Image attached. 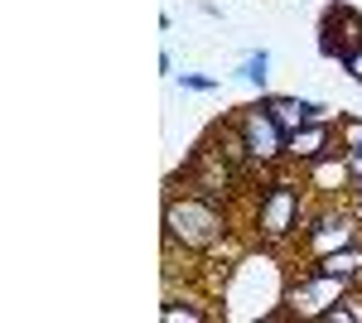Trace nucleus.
Wrapping results in <instances>:
<instances>
[{
    "label": "nucleus",
    "mask_w": 362,
    "mask_h": 323,
    "mask_svg": "<svg viewBox=\"0 0 362 323\" xmlns=\"http://www.w3.org/2000/svg\"><path fill=\"white\" fill-rule=\"evenodd\" d=\"M232 237L223 203H208L198 193H165V251H184V256H213L223 251V242Z\"/></svg>",
    "instance_id": "nucleus-1"
},
{
    "label": "nucleus",
    "mask_w": 362,
    "mask_h": 323,
    "mask_svg": "<svg viewBox=\"0 0 362 323\" xmlns=\"http://www.w3.org/2000/svg\"><path fill=\"white\" fill-rule=\"evenodd\" d=\"M309 217H314L309 189L290 184V179H266L256 189V203H251V237L261 246H276V251L300 246Z\"/></svg>",
    "instance_id": "nucleus-2"
},
{
    "label": "nucleus",
    "mask_w": 362,
    "mask_h": 323,
    "mask_svg": "<svg viewBox=\"0 0 362 323\" xmlns=\"http://www.w3.org/2000/svg\"><path fill=\"white\" fill-rule=\"evenodd\" d=\"M232 126L242 131V145H247L251 164L261 169V174H271L276 164H285V145H290V131L280 126L271 111L261 107V102H251V107H237L232 116Z\"/></svg>",
    "instance_id": "nucleus-3"
},
{
    "label": "nucleus",
    "mask_w": 362,
    "mask_h": 323,
    "mask_svg": "<svg viewBox=\"0 0 362 323\" xmlns=\"http://www.w3.org/2000/svg\"><path fill=\"white\" fill-rule=\"evenodd\" d=\"M353 290V280H343V275H324V270H300L290 285H285V309L295 314V319L305 323H319L329 309H334L338 299Z\"/></svg>",
    "instance_id": "nucleus-4"
},
{
    "label": "nucleus",
    "mask_w": 362,
    "mask_h": 323,
    "mask_svg": "<svg viewBox=\"0 0 362 323\" xmlns=\"http://www.w3.org/2000/svg\"><path fill=\"white\" fill-rule=\"evenodd\" d=\"M362 242V217L353 208H338V203H324L319 213L309 217L305 237H300V251H305V261H319V256H329V251H343V246Z\"/></svg>",
    "instance_id": "nucleus-5"
},
{
    "label": "nucleus",
    "mask_w": 362,
    "mask_h": 323,
    "mask_svg": "<svg viewBox=\"0 0 362 323\" xmlns=\"http://www.w3.org/2000/svg\"><path fill=\"white\" fill-rule=\"evenodd\" d=\"M237 179H242V169L227 160V155H218L208 140L203 145H194V160H189V169H184V189L198 193V198H208V203H232V189H237Z\"/></svg>",
    "instance_id": "nucleus-6"
},
{
    "label": "nucleus",
    "mask_w": 362,
    "mask_h": 323,
    "mask_svg": "<svg viewBox=\"0 0 362 323\" xmlns=\"http://www.w3.org/2000/svg\"><path fill=\"white\" fill-rule=\"evenodd\" d=\"M358 44H362V15L348 5H329L324 20H319V54L343 63Z\"/></svg>",
    "instance_id": "nucleus-7"
},
{
    "label": "nucleus",
    "mask_w": 362,
    "mask_h": 323,
    "mask_svg": "<svg viewBox=\"0 0 362 323\" xmlns=\"http://www.w3.org/2000/svg\"><path fill=\"white\" fill-rule=\"evenodd\" d=\"M353 164H348V155L343 150H334V155H324V160L305 164V189L319 198V203H338V198H348V189H353Z\"/></svg>",
    "instance_id": "nucleus-8"
},
{
    "label": "nucleus",
    "mask_w": 362,
    "mask_h": 323,
    "mask_svg": "<svg viewBox=\"0 0 362 323\" xmlns=\"http://www.w3.org/2000/svg\"><path fill=\"white\" fill-rule=\"evenodd\" d=\"M334 150H343V145H338V121H309V126H300V131H290L285 160L305 169V164L324 160V155H334Z\"/></svg>",
    "instance_id": "nucleus-9"
},
{
    "label": "nucleus",
    "mask_w": 362,
    "mask_h": 323,
    "mask_svg": "<svg viewBox=\"0 0 362 323\" xmlns=\"http://www.w3.org/2000/svg\"><path fill=\"white\" fill-rule=\"evenodd\" d=\"M261 107L271 111L285 131H300V126H309V121H343L334 107L309 102V97H276V92H261Z\"/></svg>",
    "instance_id": "nucleus-10"
},
{
    "label": "nucleus",
    "mask_w": 362,
    "mask_h": 323,
    "mask_svg": "<svg viewBox=\"0 0 362 323\" xmlns=\"http://www.w3.org/2000/svg\"><path fill=\"white\" fill-rule=\"evenodd\" d=\"M314 270H324V275H343V280H362V242L343 246V251H329V256H319V261H309Z\"/></svg>",
    "instance_id": "nucleus-11"
},
{
    "label": "nucleus",
    "mask_w": 362,
    "mask_h": 323,
    "mask_svg": "<svg viewBox=\"0 0 362 323\" xmlns=\"http://www.w3.org/2000/svg\"><path fill=\"white\" fill-rule=\"evenodd\" d=\"M271 63H276V58H271V49H251V54L237 63V78L266 92V82H271Z\"/></svg>",
    "instance_id": "nucleus-12"
},
{
    "label": "nucleus",
    "mask_w": 362,
    "mask_h": 323,
    "mask_svg": "<svg viewBox=\"0 0 362 323\" xmlns=\"http://www.w3.org/2000/svg\"><path fill=\"white\" fill-rule=\"evenodd\" d=\"M160 319H165V323H208L213 314H208L203 304H194V299H174V295H165V309H160Z\"/></svg>",
    "instance_id": "nucleus-13"
},
{
    "label": "nucleus",
    "mask_w": 362,
    "mask_h": 323,
    "mask_svg": "<svg viewBox=\"0 0 362 323\" xmlns=\"http://www.w3.org/2000/svg\"><path fill=\"white\" fill-rule=\"evenodd\" d=\"M319 323H362V290H358V285L338 299V304H334V309H329Z\"/></svg>",
    "instance_id": "nucleus-14"
},
{
    "label": "nucleus",
    "mask_w": 362,
    "mask_h": 323,
    "mask_svg": "<svg viewBox=\"0 0 362 323\" xmlns=\"http://www.w3.org/2000/svg\"><path fill=\"white\" fill-rule=\"evenodd\" d=\"M338 145H343V155H362V121L358 116L338 121Z\"/></svg>",
    "instance_id": "nucleus-15"
},
{
    "label": "nucleus",
    "mask_w": 362,
    "mask_h": 323,
    "mask_svg": "<svg viewBox=\"0 0 362 323\" xmlns=\"http://www.w3.org/2000/svg\"><path fill=\"white\" fill-rule=\"evenodd\" d=\"M174 78H179L184 92H218V87H223L218 78H203V73H174Z\"/></svg>",
    "instance_id": "nucleus-16"
},
{
    "label": "nucleus",
    "mask_w": 362,
    "mask_h": 323,
    "mask_svg": "<svg viewBox=\"0 0 362 323\" xmlns=\"http://www.w3.org/2000/svg\"><path fill=\"white\" fill-rule=\"evenodd\" d=\"M343 73H348V78H353V82L362 87V44H358V49H353L348 58H343Z\"/></svg>",
    "instance_id": "nucleus-17"
},
{
    "label": "nucleus",
    "mask_w": 362,
    "mask_h": 323,
    "mask_svg": "<svg viewBox=\"0 0 362 323\" xmlns=\"http://www.w3.org/2000/svg\"><path fill=\"white\" fill-rule=\"evenodd\" d=\"M348 208H353V213L362 217V174L353 179V189H348Z\"/></svg>",
    "instance_id": "nucleus-18"
}]
</instances>
